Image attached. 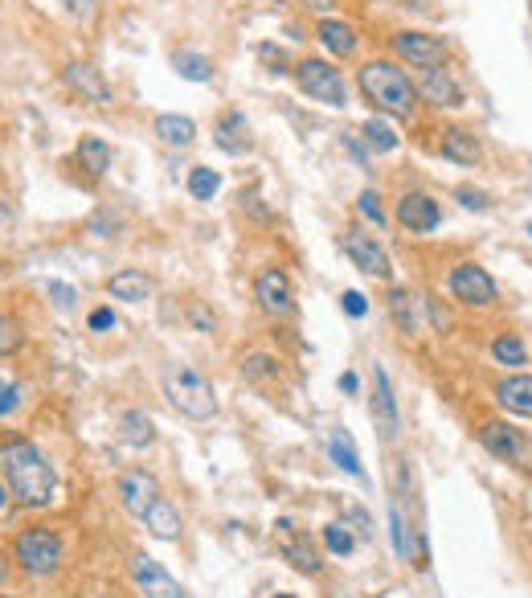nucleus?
<instances>
[{"instance_id": "obj_46", "label": "nucleus", "mask_w": 532, "mask_h": 598, "mask_svg": "<svg viewBox=\"0 0 532 598\" xmlns=\"http://www.w3.org/2000/svg\"><path fill=\"white\" fill-rule=\"evenodd\" d=\"M5 574H9V566H5V549H0V582H5Z\"/></svg>"}, {"instance_id": "obj_9", "label": "nucleus", "mask_w": 532, "mask_h": 598, "mask_svg": "<svg viewBox=\"0 0 532 598\" xmlns=\"http://www.w3.org/2000/svg\"><path fill=\"white\" fill-rule=\"evenodd\" d=\"M414 91H418V99H426V103H434V107H463V87H459V78L447 70V62L442 66H422V74H418V82H414Z\"/></svg>"}, {"instance_id": "obj_3", "label": "nucleus", "mask_w": 532, "mask_h": 598, "mask_svg": "<svg viewBox=\"0 0 532 598\" xmlns=\"http://www.w3.org/2000/svg\"><path fill=\"white\" fill-rule=\"evenodd\" d=\"M164 398L172 402L176 414H185L193 422H209L217 414V394L209 386V377L197 373L193 365H168L164 369Z\"/></svg>"}, {"instance_id": "obj_21", "label": "nucleus", "mask_w": 532, "mask_h": 598, "mask_svg": "<svg viewBox=\"0 0 532 598\" xmlns=\"http://www.w3.org/2000/svg\"><path fill=\"white\" fill-rule=\"evenodd\" d=\"M107 291L115 299H123V304H144V299L152 295V279L144 271H136V267H123V271H115L107 279Z\"/></svg>"}, {"instance_id": "obj_4", "label": "nucleus", "mask_w": 532, "mask_h": 598, "mask_svg": "<svg viewBox=\"0 0 532 598\" xmlns=\"http://www.w3.org/2000/svg\"><path fill=\"white\" fill-rule=\"evenodd\" d=\"M13 562L29 574V578H50L62 566V537L46 525L21 529L13 541Z\"/></svg>"}, {"instance_id": "obj_20", "label": "nucleus", "mask_w": 532, "mask_h": 598, "mask_svg": "<svg viewBox=\"0 0 532 598\" xmlns=\"http://www.w3.org/2000/svg\"><path fill=\"white\" fill-rule=\"evenodd\" d=\"M389 316L402 324V332H410V336H418L422 332V320H426V304L414 295V291H406V287H393L389 291Z\"/></svg>"}, {"instance_id": "obj_40", "label": "nucleus", "mask_w": 532, "mask_h": 598, "mask_svg": "<svg viewBox=\"0 0 532 598\" xmlns=\"http://www.w3.org/2000/svg\"><path fill=\"white\" fill-rule=\"evenodd\" d=\"M21 406V386H0V418Z\"/></svg>"}, {"instance_id": "obj_15", "label": "nucleus", "mask_w": 532, "mask_h": 598, "mask_svg": "<svg viewBox=\"0 0 532 598\" xmlns=\"http://www.w3.org/2000/svg\"><path fill=\"white\" fill-rule=\"evenodd\" d=\"M344 250H348V259L357 263L365 275H373V279H389V254L373 242V238H365V234H348L344 238Z\"/></svg>"}, {"instance_id": "obj_34", "label": "nucleus", "mask_w": 532, "mask_h": 598, "mask_svg": "<svg viewBox=\"0 0 532 598\" xmlns=\"http://www.w3.org/2000/svg\"><path fill=\"white\" fill-rule=\"evenodd\" d=\"M217 189H221V177L213 173V168L197 164L193 173H189V193H193L197 201H213V197H217Z\"/></svg>"}, {"instance_id": "obj_48", "label": "nucleus", "mask_w": 532, "mask_h": 598, "mask_svg": "<svg viewBox=\"0 0 532 598\" xmlns=\"http://www.w3.org/2000/svg\"><path fill=\"white\" fill-rule=\"evenodd\" d=\"M528 234H532V222H528Z\"/></svg>"}, {"instance_id": "obj_41", "label": "nucleus", "mask_w": 532, "mask_h": 598, "mask_svg": "<svg viewBox=\"0 0 532 598\" xmlns=\"http://www.w3.org/2000/svg\"><path fill=\"white\" fill-rule=\"evenodd\" d=\"M86 324H91V332H107V328H115V312L111 308H95L91 316H86Z\"/></svg>"}, {"instance_id": "obj_45", "label": "nucleus", "mask_w": 532, "mask_h": 598, "mask_svg": "<svg viewBox=\"0 0 532 598\" xmlns=\"http://www.w3.org/2000/svg\"><path fill=\"white\" fill-rule=\"evenodd\" d=\"M5 504H9V484H0V512H5Z\"/></svg>"}, {"instance_id": "obj_31", "label": "nucleus", "mask_w": 532, "mask_h": 598, "mask_svg": "<svg viewBox=\"0 0 532 598\" xmlns=\"http://www.w3.org/2000/svg\"><path fill=\"white\" fill-rule=\"evenodd\" d=\"M172 66H176V74L189 78V82H209V78H213L209 58H201V54H193V50H176V54H172Z\"/></svg>"}, {"instance_id": "obj_6", "label": "nucleus", "mask_w": 532, "mask_h": 598, "mask_svg": "<svg viewBox=\"0 0 532 598\" xmlns=\"http://www.w3.org/2000/svg\"><path fill=\"white\" fill-rule=\"evenodd\" d=\"M295 82L303 95H312L316 103H328V107H344L348 103V91H344V78L336 66H328L324 58H303L295 66Z\"/></svg>"}, {"instance_id": "obj_29", "label": "nucleus", "mask_w": 532, "mask_h": 598, "mask_svg": "<svg viewBox=\"0 0 532 598\" xmlns=\"http://www.w3.org/2000/svg\"><path fill=\"white\" fill-rule=\"evenodd\" d=\"M361 144L373 148V152H393L397 148V132L385 119H365L361 123Z\"/></svg>"}, {"instance_id": "obj_27", "label": "nucleus", "mask_w": 532, "mask_h": 598, "mask_svg": "<svg viewBox=\"0 0 532 598\" xmlns=\"http://www.w3.org/2000/svg\"><path fill=\"white\" fill-rule=\"evenodd\" d=\"M287 562L299 570V574H307V578H316L320 570H324V558H320V549L312 545V537H303V533H295L291 541H287Z\"/></svg>"}, {"instance_id": "obj_23", "label": "nucleus", "mask_w": 532, "mask_h": 598, "mask_svg": "<svg viewBox=\"0 0 532 598\" xmlns=\"http://www.w3.org/2000/svg\"><path fill=\"white\" fill-rule=\"evenodd\" d=\"M144 525L152 529V537H160V541H176L181 537V512H176V504L172 500H164V496H156V504L144 512Z\"/></svg>"}, {"instance_id": "obj_36", "label": "nucleus", "mask_w": 532, "mask_h": 598, "mask_svg": "<svg viewBox=\"0 0 532 598\" xmlns=\"http://www.w3.org/2000/svg\"><path fill=\"white\" fill-rule=\"evenodd\" d=\"M455 201H459L463 209H471V213H487V209H492V197H487L483 189H475V185H459V189H455Z\"/></svg>"}, {"instance_id": "obj_49", "label": "nucleus", "mask_w": 532, "mask_h": 598, "mask_svg": "<svg viewBox=\"0 0 532 598\" xmlns=\"http://www.w3.org/2000/svg\"><path fill=\"white\" fill-rule=\"evenodd\" d=\"M0 275H5V267H0Z\"/></svg>"}, {"instance_id": "obj_47", "label": "nucleus", "mask_w": 532, "mask_h": 598, "mask_svg": "<svg viewBox=\"0 0 532 598\" xmlns=\"http://www.w3.org/2000/svg\"><path fill=\"white\" fill-rule=\"evenodd\" d=\"M275 598H295V594H275Z\"/></svg>"}, {"instance_id": "obj_25", "label": "nucleus", "mask_w": 532, "mask_h": 598, "mask_svg": "<svg viewBox=\"0 0 532 598\" xmlns=\"http://www.w3.org/2000/svg\"><path fill=\"white\" fill-rule=\"evenodd\" d=\"M328 459L340 467V472L357 476V480L365 484V467H361V455H357V447H352V435H348V431H332V435H328Z\"/></svg>"}, {"instance_id": "obj_32", "label": "nucleus", "mask_w": 532, "mask_h": 598, "mask_svg": "<svg viewBox=\"0 0 532 598\" xmlns=\"http://www.w3.org/2000/svg\"><path fill=\"white\" fill-rule=\"evenodd\" d=\"M21 349H25V328H21V320L9 316V312H0V357H13V353H21Z\"/></svg>"}, {"instance_id": "obj_17", "label": "nucleus", "mask_w": 532, "mask_h": 598, "mask_svg": "<svg viewBox=\"0 0 532 598\" xmlns=\"http://www.w3.org/2000/svg\"><path fill=\"white\" fill-rule=\"evenodd\" d=\"M213 136H217V148L230 152V156H246L254 148V136H250L242 111H226V115H221L217 127H213Z\"/></svg>"}, {"instance_id": "obj_33", "label": "nucleus", "mask_w": 532, "mask_h": 598, "mask_svg": "<svg viewBox=\"0 0 532 598\" xmlns=\"http://www.w3.org/2000/svg\"><path fill=\"white\" fill-rule=\"evenodd\" d=\"M492 357H496L500 365H524V361H528V349H524V340H520L516 332H504L496 345H492Z\"/></svg>"}, {"instance_id": "obj_1", "label": "nucleus", "mask_w": 532, "mask_h": 598, "mask_svg": "<svg viewBox=\"0 0 532 598\" xmlns=\"http://www.w3.org/2000/svg\"><path fill=\"white\" fill-rule=\"evenodd\" d=\"M0 472H5V484L9 492L25 504V508H46L58 492V476L50 459L33 447V439H21V435H9L0 443Z\"/></svg>"}, {"instance_id": "obj_19", "label": "nucleus", "mask_w": 532, "mask_h": 598, "mask_svg": "<svg viewBox=\"0 0 532 598\" xmlns=\"http://www.w3.org/2000/svg\"><path fill=\"white\" fill-rule=\"evenodd\" d=\"M496 402L508 410V414H520V418H532V373H512L496 386Z\"/></svg>"}, {"instance_id": "obj_14", "label": "nucleus", "mask_w": 532, "mask_h": 598, "mask_svg": "<svg viewBox=\"0 0 532 598\" xmlns=\"http://www.w3.org/2000/svg\"><path fill=\"white\" fill-rule=\"evenodd\" d=\"M254 295H258V304L271 312V316H283L295 304V299H291V279H287L283 267H266L258 275V283H254Z\"/></svg>"}, {"instance_id": "obj_11", "label": "nucleus", "mask_w": 532, "mask_h": 598, "mask_svg": "<svg viewBox=\"0 0 532 598\" xmlns=\"http://www.w3.org/2000/svg\"><path fill=\"white\" fill-rule=\"evenodd\" d=\"M62 82H66L74 95H82L86 103H99V107H111V103H115L111 82H107L91 62H66V66H62Z\"/></svg>"}, {"instance_id": "obj_10", "label": "nucleus", "mask_w": 532, "mask_h": 598, "mask_svg": "<svg viewBox=\"0 0 532 598\" xmlns=\"http://www.w3.org/2000/svg\"><path fill=\"white\" fill-rule=\"evenodd\" d=\"M156 496H160V480L152 472H144V467H131V472L119 476V504L127 517L144 521V512L156 504Z\"/></svg>"}, {"instance_id": "obj_39", "label": "nucleus", "mask_w": 532, "mask_h": 598, "mask_svg": "<svg viewBox=\"0 0 532 598\" xmlns=\"http://www.w3.org/2000/svg\"><path fill=\"white\" fill-rule=\"evenodd\" d=\"M189 320H193L201 332H213V328H217V316H213V308L205 304V299H193V304H189Z\"/></svg>"}, {"instance_id": "obj_18", "label": "nucleus", "mask_w": 532, "mask_h": 598, "mask_svg": "<svg viewBox=\"0 0 532 598\" xmlns=\"http://www.w3.org/2000/svg\"><path fill=\"white\" fill-rule=\"evenodd\" d=\"M316 37H320V46L328 54H336V58H352V54H357V46H361L357 29H352L348 21H336V17H324L316 25Z\"/></svg>"}, {"instance_id": "obj_24", "label": "nucleus", "mask_w": 532, "mask_h": 598, "mask_svg": "<svg viewBox=\"0 0 532 598\" xmlns=\"http://www.w3.org/2000/svg\"><path fill=\"white\" fill-rule=\"evenodd\" d=\"M74 160H78V168H82L86 177H103L107 168H111V148H107V140H99V136H82Z\"/></svg>"}, {"instance_id": "obj_5", "label": "nucleus", "mask_w": 532, "mask_h": 598, "mask_svg": "<svg viewBox=\"0 0 532 598\" xmlns=\"http://www.w3.org/2000/svg\"><path fill=\"white\" fill-rule=\"evenodd\" d=\"M483 451H492L500 463H512L520 472H532V435L512 422H483L479 426Z\"/></svg>"}, {"instance_id": "obj_2", "label": "nucleus", "mask_w": 532, "mask_h": 598, "mask_svg": "<svg viewBox=\"0 0 532 598\" xmlns=\"http://www.w3.org/2000/svg\"><path fill=\"white\" fill-rule=\"evenodd\" d=\"M357 87H361V95H365L377 111H385V115H393V119H410V115L418 111V91H414L410 74L397 70V66L385 62V58H373V62H365V66L357 70Z\"/></svg>"}, {"instance_id": "obj_28", "label": "nucleus", "mask_w": 532, "mask_h": 598, "mask_svg": "<svg viewBox=\"0 0 532 598\" xmlns=\"http://www.w3.org/2000/svg\"><path fill=\"white\" fill-rule=\"evenodd\" d=\"M156 136L168 144V148H189L197 140V123L189 115H160L156 119Z\"/></svg>"}, {"instance_id": "obj_16", "label": "nucleus", "mask_w": 532, "mask_h": 598, "mask_svg": "<svg viewBox=\"0 0 532 598\" xmlns=\"http://www.w3.org/2000/svg\"><path fill=\"white\" fill-rule=\"evenodd\" d=\"M373 422H377L381 439H397V402H393L389 373L381 365L373 369Z\"/></svg>"}, {"instance_id": "obj_50", "label": "nucleus", "mask_w": 532, "mask_h": 598, "mask_svg": "<svg viewBox=\"0 0 532 598\" xmlns=\"http://www.w3.org/2000/svg\"><path fill=\"white\" fill-rule=\"evenodd\" d=\"M0 598H9V594H0Z\"/></svg>"}, {"instance_id": "obj_30", "label": "nucleus", "mask_w": 532, "mask_h": 598, "mask_svg": "<svg viewBox=\"0 0 532 598\" xmlns=\"http://www.w3.org/2000/svg\"><path fill=\"white\" fill-rule=\"evenodd\" d=\"M242 377L250 381V386H266V381H275L279 377V361L271 353H250L242 361Z\"/></svg>"}, {"instance_id": "obj_35", "label": "nucleus", "mask_w": 532, "mask_h": 598, "mask_svg": "<svg viewBox=\"0 0 532 598\" xmlns=\"http://www.w3.org/2000/svg\"><path fill=\"white\" fill-rule=\"evenodd\" d=\"M324 545H328V553H336V558H348V553L357 549V541H352V533L344 525H328L324 529Z\"/></svg>"}, {"instance_id": "obj_38", "label": "nucleus", "mask_w": 532, "mask_h": 598, "mask_svg": "<svg viewBox=\"0 0 532 598\" xmlns=\"http://www.w3.org/2000/svg\"><path fill=\"white\" fill-rule=\"evenodd\" d=\"M340 308H344L352 320H361V316H369V295H365V291H344V295H340Z\"/></svg>"}, {"instance_id": "obj_12", "label": "nucleus", "mask_w": 532, "mask_h": 598, "mask_svg": "<svg viewBox=\"0 0 532 598\" xmlns=\"http://www.w3.org/2000/svg\"><path fill=\"white\" fill-rule=\"evenodd\" d=\"M131 582H136V590H140L144 598H185L181 582L168 578L164 566L152 562L148 553H136V558H131Z\"/></svg>"}, {"instance_id": "obj_7", "label": "nucleus", "mask_w": 532, "mask_h": 598, "mask_svg": "<svg viewBox=\"0 0 532 598\" xmlns=\"http://www.w3.org/2000/svg\"><path fill=\"white\" fill-rule=\"evenodd\" d=\"M447 287H451V295L459 299V304H467V308H487V304H496V299H500L496 279L487 275L479 263H459L451 271Z\"/></svg>"}, {"instance_id": "obj_13", "label": "nucleus", "mask_w": 532, "mask_h": 598, "mask_svg": "<svg viewBox=\"0 0 532 598\" xmlns=\"http://www.w3.org/2000/svg\"><path fill=\"white\" fill-rule=\"evenodd\" d=\"M442 222V209L430 193H406L397 201V226L410 230V234H430Z\"/></svg>"}, {"instance_id": "obj_22", "label": "nucleus", "mask_w": 532, "mask_h": 598, "mask_svg": "<svg viewBox=\"0 0 532 598\" xmlns=\"http://www.w3.org/2000/svg\"><path fill=\"white\" fill-rule=\"evenodd\" d=\"M438 152L447 156L451 164H479V160H483L479 140H475L471 132H463V127H447V132H442V140H438Z\"/></svg>"}, {"instance_id": "obj_8", "label": "nucleus", "mask_w": 532, "mask_h": 598, "mask_svg": "<svg viewBox=\"0 0 532 598\" xmlns=\"http://www.w3.org/2000/svg\"><path fill=\"white\" fill-rule=\"evenodd\" d=\"M393 50H397V58H406L418 70L447 62V41H442L438 33H422V29H397L393 33Z\"/></svg>"}, {"instance_id": "obj_26", "label": "nucleus", "mask_w": 532, "mask_h": 598, "mask_svg": "<svg viewBox=\"0 0 532 598\" xmlns=\"http://www.w3.org/2000/svg\"><path fill=\"white\" fill-rule=\"evenodd\" d=\"M119 439H123L127 447L144 451V447H152V443H156V426H152V418H148V414L127 410V414L119 418Z\"/></svg>"}, {"instance_id": "obj_42", "label": "nucleus", "mask_w": 532, "mask_h": 598, "mask_svg": "<svg viewBox=\"0 0 532 598\" xmlns=\"http://www.w3.org/2000/svg\"><path fill=\"white\" fill-rule=\"evenodd\" d=\"M50 295H54V304H58V308H74V287H66V283H50Z\"/></svg>"}, {"instance_id": "obj_43", "label": "nucleus", "mask_w": 532, "mask_h": 598, "mask_svg": "<svg viewBox=\"0 0 532 598\" xmlns=\"http://www.w3.org/2000/svg\"><path fill=\"white\" fill-rule=\"evenodd\" d=\"M303 9H312V13H324V17H332L336 13V0H299Z\"/></svg>"}, {"instance_id": "obj_44", "label": "nucleus", "mask_w": 532, "mask_h": 598, "mask_svg": "<svg viewBox=\"0 0 532 598\" xmlns=\"http://www.w3.org/2000/svg\"><path fill=\"white\" fill-rule=\"evenodd\" d=\"M357 386H361L357 373H344V377H340V390H344V394H357Z\"/></svg>"}, {"instance_id": "obj_37", "label": "nucleus", "mask_w": 532, "mask_h": 598, "mask_svg": "<svg viewBox=\"0 0 532 598\" xmlns=\"http://www.w3.org/2000/svg\"><path fill=\"white\" fill-rule=\"evenodd\" d=\"M357 209L365 213V218H369L373 226H385V209H381V197H377L373 189H365V193L357 197Z\"/></svg>"}]
</instances>
